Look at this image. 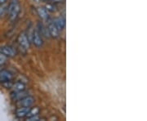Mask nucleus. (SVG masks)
Listing matches in <instances>:
<instances>
[{
  "instance_id": "nucleus-1",
  "label": "nucleus",
  "mask_w": 147,
  "mask_h": 121,
  "mask_svg": "<svg viewBox=\"0 0 147 121\" xmlns=\"http://www.w3.org/2000/svg\"><path fill=\"white\" fill-rule=\"evenodd\" d=\"M20 11H21V7H20L19 1L11 0V2L7 6V13L10 21H14L16 20L20 13Z\"/></svg>"
},
{
  "instance_id": "nucleus-2",
  "label": "nucleus",
  "mask_w": 147,
  "mask_h": 121,
  "mask_svg": "<svg viewBox=\"0 0 147 121\" xmlns=\"http://www.w3.org/2000/svg\"><path fill=\"white\" fill-rule=\"evenodd\" d=\"M17 42L20 44L22 48L24 49H29L30 46V40L29 39V37L25 32H22L19 34L18 39H17Z\"/></svg>"
},
{
  "instance_id": "nucleus-3",
  "label": "nucleus",
  "mask_w": 147,
  "mask_h": 121,
  "mask_svg": "<svg viewBox=\"0 0 147 121\" xmlns=\"http://www.w3.org/2000/svg\"><path fill=\"white\" fill-rule=\"evenodd\" d=\"M47 30H48V32L50 34V36L53 38H57L59 37L60 35V30H58V28L56 26L54 21H52V20H49L48 19V23H47Z\"/></svg>"
},
{
  "instance_id": "nucleus-4",
  "label": "nucleus",
  "mask_w": 147,
  "mask_h": 121,
  "mask_svg": "<svg viewBox=\"0 0 147 121\" xmlns=\"http://www.w3.org/2000/svg\"><path fill=\"white\" fill-rule=\"evenodd\" d=\"M32 42L34 44V46L37 47H41L43 44V40H42V35L38 32V30L35 29L33 30L32 33Z\"/></svg>"
},
{
  "instance_id": "nucleus-5",
  "label": "nucleus",
  "mask_w": 147,
  "mask_h": 121,
  "mask_svg": "<svg viewBox=\"0 0 147 121\" xmlns=\"http://www.w3.org/2000/svg\"><path fill=\"white\" fill-rule=\"evenodd\" d=\"M0 53L3 54L7 57H13L16 55V49L9 45H4L0 47Z\"/></svg>"
},
{
  "instance_id": "nucleus-6",
  "label": "nucleus",
  "mask_w": 147,
  "mask_h": 121,
  "mask_svg": "<svg viewBox=\"0 0 147 121\" xmlns=\"http://www.w3.org/2000/svg\"><path fill=\"white\" fill-rule=\"evenodd\" d=\"M34 97H32L30 96H26L25 97H23L22 99L16 101V105L18 107L20 106H24V107H30L34 104Z\"/></svg>"
},
{
  "instance_id": "nucleus-7",
  "label": "nucleus",
  "mask_w": 147,
  "mask_h": 121,
  "mask_svg": "<svg viewBox=\"0 0 147 121\" xmlns=\"http://www.w3.org/2000/svg\"><path fill=\"white\" fill-rule=\"evenodd\" d=\"M13 74L11 73L7 70H0V83H5L8 81H12L13 79Z\"/></svg>"
},
{
  "instance_id": "nucleus-8",
  "label": "nucleus",
  "mask_w": 147,
  "mask_h": 121,
  "mask_svg": "<svg viewBox=\"0 0 147 121\" xmlns=\"http://www.w3.org/2000/svg\"><path fill=\"white\" fill-rule=\"evenodd\" d=\"M28 92L26 90H23V91H13L11 93V100L14 101H18L19 100L22 99L23 97L28 96Z\"/></svg>"
},
{
  "instance_id": "nucleus-9",
  "label": "nucleus",
  "mask_w": 147,
  "mask_h": 121,
  "mask_svg": "<svg viewBox=\"0 0 147 121\" xmlns=\"http://www.w3.org/2000/svg\"><path fill=\"white\" fill-rule=\"evenodd\" d=\"M30 110V107L20 106V107H18L16 110V111H15V116H16L17 118H19V119L25 118V117H26L27 114L29 113Z\"/></svg>"
},
{
  "instance_id": "nucleus-10",
  "label": "nucleus",
  "mask_w": 147,
  "mask_h": 121,
  "mask_svg": "<svg viewBox=\"0 0 147 121\" xmlns=\"http://www.w3.org/2000/svg\"><path fill=\"white\" fill-rule=\"evenodd\" d=\"M37 12L39 17L42 19V20H48L49 19V15H48V11L45 8V7H38L37 9Z\"/></svg>"
},
{
  "instance_id": "nucleus-11",
  "label": "nucleus",
  "mask_w": 147,
  "mask_h": 121,
  "mask_svg": "<svg viewBox=\"0 0 147 121\" xmlns=\"http://www.w3.org/2000/svg\"><path fill=\"white\" fill-rule=\"evenodd\" d=\"M38 32L41 34V35L42 36H44V37H47V38H50V34H49V32H48V30H47V28L46 26H44L43 25H42V23L41 22H38V29H37Z\"/></svg>"
},
{
  "instance_id": "nucleus-12",
  "label": "nucleus",
  "mask_w": 147,
  "mask_h": 121,
  "mask_svg": "<svg viewBox=\"0 0 147 121\" xmlns=\"http://www.w3.org/2000/svg\"><path fill=\"white\" fill-rule=\"evenodd\" d=\"M54 22H55L56 26H57V27L58 30L60 31H61L62 30H64V28L65 26V17L59 16L54 21Z\"/></svg>"
},
{
  "instance_id": "nucleus-13",
  "label": "nucleus",
  "mask_w": 147,
  "mask_h": 121,
  "mask_svg": "<svg viewBox=\"0 0 147 121\" xmlns=\"http://www.w3.org/2000/svg\"><path fill=\"white\" fill-rule=\"evenodd\" d=\"M11 88L13 89V91H23L26 90V84L21 81H16L13 83Z\"/></svg>"
},
{
  "instance_id": "nucleus-14",
  "label": "nucleus",
  "mask_w": 147,
  "mask_h": 121,
  "mask_svg": "<svg viewBox=\"0 0 147 121\" xmlns=\"http://www.w3.org/2000/svg\"><path fill=\"white\" fill-rule=\"evenodd\" d=\"M39 108L38 107H34V108H33L31 109L30 108V110L29 111V113L27 114L26 117L27 118H29V117H32V116H37V115H38L39 114Z\"/></svg>"
},
{
  "instance_id": "nucleus-15",
  "label": "nucleus",
  "mask_w": 147,
  "mask_h": 121,
  "mask_svg": "<svg viewBox=\"0 0 147 121\" xmlns=\"http://www.w3.org/2000/svg\"><path fill=\"white\" fill-rule=\"evenodd\" d=\"M4 4L5 3L0 5V17L4 16V14L7 12V6H5Z\"/></svg>"
},
{
  "instance_id": "nucleus-16",
  "label": "nucleus",
  "mask_w": 147,
  "mask_h": 121,
  "mask_svg": "<svg viewBox=\"0 0 147 121\" xmlns=\"http://www.w3.org/2000/svg\"><path fill=\"white\" fill-rule=\"evenodd\" d=\"M45 8L47 9V11L53 12V11H56V6L54 5V3H48V4L45 6Z\"/></svg>"
},
{
  "instance_id": "nucleus-17",
  "label": "nucleus",
  "mask_w": 147,
  "mask_h": 121,
  "mask_svg": "<svg viewBox=\"0 0 147 121\" xmlns=\"http://www.w3.org/2000/svg\"><path fill=\"white\" fill-rule=\"evenodd\" d=\"M7 57L6 56H4L3 54L0 53V66L4 65L7 62Z\"/></svg>"
},
{
  "instance_id": "nucleus-18",
  "label": "nucleus",
  "mask_w": 147,
  "mask_h": 121,
  "mask_svg": "<svg viewBox=\"0 0 147 121\" xmlns=\"http://www.w3.org/2000/svg\"><path fill=\"white\" fill-rule=\"evenodd\" d=\"M27 120H29V121L39 120V117H38V115H37V116H32V117H29V118H27Z\"/></svg>"
},
{
  "instance_id": "nucleus-19",
  "label": "nucleus",
  "mask_w": 147,
  "mask_h": 121,
  "mask_svg": "<svg viewBox=\"0 0 147 121\" xmlns=\"http://www.w3.org/2000/svg\"><path fill=\"white\" fill-rule=\"evenodd\" d=\"M7 1V0H0V5H1V4H3V3H6Z\"/></svg>"
},
{
  "instance_id": "nucleus-20",
  "label": "nucleus",
  "mask_w": 147,
  "mask_h": 121,
  "mask_svg": "<svg viewBox=\"0 0 147 121\" xmlns=\"http://www.w3.org/2000/svg\"><path fill=\"white\" fill-rule=\"evenodd\" d=\"M47 1H51V2H52V1H53V0H47Z\"/></svg>"
},
{
  "instance_id": "nucleus-21",
  "label": "nucleus",
  "mask_w": 147,
  "mask_h": 121,
  "mask_svg": "<svg viewBox=\"0 0 147 121\" xmlns=\"http://www.w3.org/2000/svg\"><path fill=\"white\" fill-rule=\"evenodd\" d=\"M2 70V69H1V67H0V70Z\"/></svg>"
}]
</instances>
